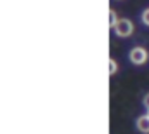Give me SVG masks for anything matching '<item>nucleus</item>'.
<instances>
[{
  "label": "nucleus",
  "instance_id": "f257e3e1",
  "mask_svg": "<svg viewBox=\"0 0 149 134\" xmlns=\"http://www.w3.org/2000/svg\"><path fill=\"white\" fill-rule=\"evenodd\" d=\"M114 32L118 37H130L134 33V23L130 19H120L114 26Z\"/></svg>",
  "mask_w": 149,
  "mask_h": 134
},
{
  "label": "nucleus",
  "instance_id": "f03ea898",
  "mask_svg": "<svg viewBox=\"0 0 149 134\" xmlns=\"http://www.w3.org/2000/svg\"><path fill=\"white\" fill-rule=\"evenodd\" d=\"M128 58H130V61H132L134 65H144V63L148 61V51H146L144 47H134V49L130 51Z\"/></svg>",
  "mask_w": 149,
  "mask_h": 134
},
{
  "label": "nucleus",
  "instance_id": "0eeeda50",
  "mask_svg": "<svg viewBox=\"0 0 149 134\" xmlns=\"http://www.w3.org/2000/svg\"><path fill=\"white\" fill-rule=\"evenodd\" d=\"M144 106H146V108L149 110V94L146 96V98H144Z\"/></svg>",
  "mask_w": 149,
  "mask_h": 134
},
{
  "label": "nucleus",
  "instance_id": "20e7f679",
  "mask_svg": "<svg viewBox=\"0 0 149 134\" xmlns=\"http://www.w3.org/2000/svg\"><path fill=\"white\" fill-rule=\"evenodd\" d=\"M118 21H120V19L116 18V12H114V11H109V26H111L113 30H114V26H116Z\"/></svg>",
  "mask_w": 149,
  "mask_h": 134
},
{
  "label": "nucleus",
  "instance_id": "7ed1b4c3",
  "mask_svg": "<svg viewBox=\"0 0 149 134\" xmlns=\"http://www.w3.org/2000/svg\"><path fill=\"white\" fill-rule=\"evenodd\" d=\"M137 129L144 134H149V115H142L137 118Z\"/></svg>",
  "mask_w": 149,
  "mask_h": 134
},
{
  "label": "nucleus",
  "instance_id": "6e6552de",
  "mask_svg": "<svg viewBox=\"0 0 149 134\" xmlns=\"http://www.w3.org/2000/svg\"><path fill=\"white\" fill-rule=\"evenodd\" d=\"M148 115H149V113H148Z\"/></svg>",
  "mask_w": 149,
  "mask_h": 134
},
{
  "label": "nucleus",
  "instance_id": "39448f33",
  "mask_svg": "<svg viewBox=\"0 0 149 134\" xmlns=\"http://www.w3.org/2000/svg\"><path fill=\"white\" fill-rule=\"evenodd\" d=\"M116 70H118L116 61H114V59H109V75H114V73H116Z\"/></svg>",
  "mask_w": 149,
  "mask_h": 134
},
{
  "label": "nucleus",
  "instance_id": "423d86ee",
  "mask_svg": "<svg viewBox=\"0 0 149 134\" xmlns=\"http://www.w3.org/2000/svg\"><path fill=\"white\" fill-rule=\"evenodd\" d=\"M142 23L149 26V9H146V11L142 12Z\"/></svg>",
  "mask_w": 149,
  "mask_h": 134
}]
</instances>
